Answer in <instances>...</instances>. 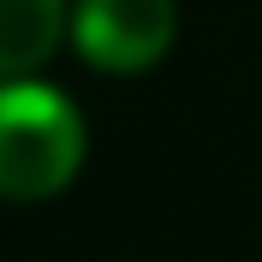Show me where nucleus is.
Segmentation results:
<instances>
[{
  "label": "nucleus",
  "mask_w": 262,
  "mask_h": 262,
  "mask_svg": "<svg viewBox=\"0 0 262 262\" xmlns=\"http://www.w3.org/2000/svg\"><path fill=\"white\" fill-rule=\"evenodd\" d=\"M83 161V119L78 107L30 78H0V196L42 203L66 191Z\"/></svg>",
  "instance_id": "f257e3e1"
},
{
  "label": "nucleus",
  "mask_w": 262,
  "mask_h": 262,
  "mask_svg": "<svg viewBox=\"0 0 262 262\" xmlns=\"http://www.w3.org/2000/svg\"><path fill=\"white\" fill-rule=\"evenodd\" d=\"M72 42L96 72H149L173 48V0H78Z\"/></svg>",
  "instance_id": "f03ea898"
},
{
  "label": "nucleus",
  "mask_w": 262,
  "mask_h": 262,
  "mask_svg": "<svg viewBox=\"0 0 262 262\" xmlns=\"http://www.w3.org/2000/svg\"><path fill=\"white\" fill-rule=\"evenodd\" d=\"M66 24V0H0V78H24L60 48Z\"/></svg>",
  "instance_id": "7ed1b4c3"
}]
</instances>
